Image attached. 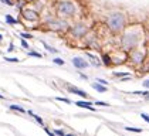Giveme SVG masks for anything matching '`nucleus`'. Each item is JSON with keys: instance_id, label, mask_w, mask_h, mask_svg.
I'll return each mask as SVG.
<instances>
[{"instance_id": "1", "label": "nucleus", "mask_w": 149, "mask_h": 136, "mask_svg": "<svg viewBox=\"0 0 149 136\" xmlns=\"http://www.w3.org/2000/svg\"><path fill=\"white\" fill-rule=\"evenodd\" d=\"M136 28L138 27H132V28L126 30L125 33L122 34V37H121V45H122L124 50L131 51V50H135L138 47L141 38H142V33L139 30H136Z\"/></svg>"}, {"instance_id": "2", "label": "nucleus", "mask_w": 149, "mask_h": 136, "mask_svg": "<svg viewBox=\"0 0 149 136\" xmlns=\"http://www.w3.org/2000/svg\"><path fill=\"white\" fill-rule=\"evenodd\" d=\"M107 26L109 27V30L112 33H121L125 27V17L122 13L116 11V13H112L108 20H107Z\"/></svg>"}, {"instance_id": "3", "label": "nucleus", "mask_w": 149, "mask_h": 136, "mask_svg": "<svg viewBox=\"0 0 149 136\" xmlns=\"http://www.w3.org/2000/svg\"><path fill=\"white\" fill-rule=\"evenodd\" d=\"M57 11L64 17H72L77 13V9H75L74 3H71V1H60L57 6Z\"/></svg>"}, {"instance_id": "4", "label": "nucleus", "mask_w": 149, "mask_h": 136, "mask_svg": "<svg viewBox=\"0 0 149 136\" xmlns=\"http://www.w3.org/2000/svg\"><path fill=\"white\" fill-rule=\"evenodd\" d=\"M129 58H131V61H132L135 65H139V64H142L143 60H145V53L141 51V50H132L131 54H129Z\"/></svg>"}, {"instance_id": "5", "label": "nucleus", "mask_w": 149, "mask_h": 136, "mask_svg": "<svg viewBox=\"0 0 149 136\" xmlns=\"http://www.w3.org/2000/svg\"><path fill=\"white\" fill-rule=\"evenodd\" d=\"M71 34H72L74 37H82V35L87 34V27H85L82 23H78V24L74 26V28L71 30Z\"/></svg>"}, {"instance_id": "6", "label": "nucleus", "mask_w": 149, "mask_h": 136, "mask_svg": "<svg viewBox=\"0 0 149 136\" xmlns=\"http://www.w3.org/2000/svg\"><path fill=\"white\" fill-rule=\"evenodd\" d=\"M50 27H51L53 30L63 31V30H65V28H67V23L64 22V20H54V22L50 23Z\"/></svg>"}, {"instance_id": "7", "label": "nucleus", "mask_w": 149, "mask_h": 136, "mask_svg": "<svg viewBox=\"0 0 149 136\" xmlns=\"http://www.w3.org/2000/svg\"><path fill=\"white\" fill-rule=\"evenodd\" d=\"M72 64H74V67L78 68V69H84V68L88 67V62L84 58H81V57H74L72 58Z\"/></svg>"}, {"instance_id": "8", "label": "nucleus", "mask_w": 149, "mask_h": 136, "mask_svg": "<svg viewBox=\"0 0 149 136\" xmlns=\"http://www.w3.org/2000/svg\"><path fill=\"white\" fill-rule=\"evenodd\" d=\"M22 14H23V17L26 19V20H33V22H36V20H38V14H37V13H36L34 10L26 9V10L22 11Z\"/></svg>"}, {"instance_id": "9", "label": "nucleus", "mask_w": 149, "mask_h": 136, "mask_svg": "<svg viewBox=\"0 0 149 136\" xmlns=\"http://www.w3.org/2000/svg\"><path fill=\"white\" fill-rule=\"evenodd\" d=\"M75 103H77V106H80V108H85V109H88V111H92V112L95 111V109H94V106H92V103H94V102H85V101L82 102V101H77Z\"/></svg>"}, {"instance_id": "10", "label": "nucleus", "mask_w": 149, "mask_h": 136, "mask_svg": "<svg viewBox=\"0 0 149 136\" xmlns=\"http://www.w3.org/2000/svg\"><path fill=\"white\" fill-rule=\"evenodd\" d=\"M71 94H75V95H80L82 98H88V95H87V92H84V91H81L80 88H77V87H70L68 88Z\"/></svg>"}, {"instance_id": "11", "label": "nucleus", "mask_w": 149, "mask_h": 136, "mask_svg": "<svg viewBox=\"0 0 149 136\" xmlns=\"http://www.w3.org/2000/svg\"><path fill=\"white\" fill-rule=\"evenodd\" d=\"M92 88H94L95 91H98V92H105V91H107L105 85H104V84H101V82H98V81L92 84Z\"/></svg>"}, {"instance_id": "12", "label": "nucleus", "mask_w": 149, "mask_h": 136, "mask_svg": "<svg viewBox=\"0 0 149 136\" xmlns=\"http://www.w3.org/2000/svg\"><path fill=\"white\" fill-rule=\"evenodd\" d=\"M102 62L105 64V65H111V64H112L111 56H108V54H104V56H102Z\"/></svg>"}, {"instance_id": "13", "label": "nucleus", "mask_w": 149, "mask_h": 136, "mask_svg": "<svg viewBox=\"0 0 149 136\" xmlns=\"http://www.w3.org/2000/svg\"><path fill=\"white\" fill-rule=\"evenodd\" d=\"M87 56L90 57V60L92 61V65H95V67H97V65H100V60H98L95 56H92V54H90V53H87Z\"/></svg>"}, {"instance_id": "14", "label": "nucleus", "mask_w": 149, "mask_h": 136, "mask_svg": "<svg viewBox=\"0 0 149 136\" xmlns=\"http://www.w3.org/2000/svg\"><path fill=\"white\" fill-rule=\"evenodd\" d=\"M27 113H29V115H31V116H33V118H34V119H36V121H37V122H38L40 125H43V124H44V122H43V119H41L40 116H37V115H36V113L33 112V111H29Z\"/></svg>"}, {"instance_id": "15", "label": "nucleus", "mask_w": 149, "mask_h": 136, "mask_svg": "<svg viewBox=\"0 0 149 136\" xmlns=\"http://www.w3.org/2000/svg\"><path fill=\"white\" fill-rule=\"evenodd\" d=\"M125 130H128V132H135V133H141L142 132V129H139V128H131V126H125Z\"/></svg>"}, {"instance_id": "16", "label": "nucleus", "mask_w": 149, "mask_h": 136, "mask_svg": "<svg viewBox=\"0 0 149 136\" xmlns=\"http://www.w3.org/2000/svg\"><path fill=\"white\" fill-rule=\"evenodd\" d=\"M10 109L12 111H17V112H26L22 106H19V105H10Z\"/></svg>"}, {"instance_id": "17", "label": "nucleus", "mask_w": 149, "mask_h": 136, "mask_svg": "<svg viewBox=\"0 0 149 136\" xmlns=\"http://www.w3.org/2000/svg\"><path fill=\"white\" fill-rule=\"evenodd\" d=\"M6 20L9 22V24H16V23H17V20H14L10 14H6Z\"/></svg>"}, {"instance_id": "18", "label": "nucleus", "mask_w": 149, "mask_h": 136, "mask_svg": "<svg viewBox=\"0 0 149 136\" xmlns=\"http://www.w3.org/2000/svg\"><path fill=\"white\" fill-rule=\"evenodd\" d=\"M29 57H36V58H41V54L40 53H36V51H31V53H29Z\"/></svg>"}, {"instance_id": "19", "label": "nucleus", "mask_w": 149, "mask_h": 136, "mask_svg": "<svg viewBox=\"0 0 149 136\" xmlns=\"http://www.w3.org/2000/svg\"><path fill=\"white\" fill-rule=\"evenodd\" d=\"M56 99H57V101H61V102H65V103H71V101H70L68 98H61V96H57Z\"/></svg>"}, {"instance_id": "20", "label": "nucleus", "mask_w": 149, "mask_h": 136, "mask_svg": "<svg viewBox=\"0 0 149 136\" xmlns=\"http://www.w3.org/2000/svg\"><path fill=\"white\" fill-rule=\"evenodd\" d=\"M114 75L115 77H121V78H122V77H126V75H129V74H128V72H114Z\"/></svg>"}, {"instance_id": "21", "label": "nucleus", "mask_w": 149, "mask_h": 136, "mask_svg": "<svg viewBox=\"0 0 149 136\" xmlns=\"http://www.w3.org/2000/svg\"><path fill=\"white\" fill-rule=\"evenodd\" d=\"M54 133H56V135H60V136H64V135H65V132H64L63 129H56V130H54Z\"/></svg>"}, {"instance_id": "22", "label": "nucleus", "mask_w": 149, "mask_h": 136, "mask_svg": "<svg viewBox=\"0 0 149 136\" xmlns=\"http://www.w3.org/2000/svg\"><path fill=\"white\" fill-rule=\"evenodd\" d=\"M94 103H97V105H101V106H109V103H108V102H102V101H95Z\"/></svg>"}, {"instance_id": "23", "label": "nucleus", "mask_w": 149, "mask_h": 136, "mask_svg": "<svg viewBox=\"0 0 149 136\" xmlns=\"http://www.w3.org/2000/svg\"><path fill=\"white\" fill-rule=\"evenodd\" d=\"M43 44H44V47H46L47 50H48V51H51V53H57V50H56V48H53V47H50V45H47L46 43H43Z\"/></svg>"}, {"instance_id": "24", "label": "nucleus", "mask_w": 149, "mask_h": 136, "mask_svg": "<svg viewBox=\"0 0 149 136\" xmlns=\"http://www.w3.org/2000/svg\"><path fill=\"white\" fill-rule=\"evenodd\" d=\"M54 62H56L57 65H64V60H60V58H56Z\"/></svg>"}, {"instance_id": "25", "label": "nucleus", "mask_w": 149, "mask_h": 136, "mask_svg": "<svg viewBox=\"0 0 149 136\" xmlns=\"http://www.w3.org/2000/svg\"><path fill=\"white\" fill-rule=\"evenodd\" d=\"M141 118L143 119V121H146L149 124V115H145V113H141Z\"/></svg>"}, {"instance_id": "26", "label": "nucleus", "mask_w": 149, "mask_h": 136, "mask_svg": "<svg viewBox=\"0 0 149 136\" xmlns=\"http://www.w3.org/2000/svg\"><path fill=\"white\" fill-rule=\"evenodd\" d=\"M4 60H6V61H10V62H19L17 58H7V57H4Z\"/></svg>"}, {"instance_id": "27", "label": "nucleus", "mask_w": 149, "mask_h": 136, "mask_svg": "<svg viewBox=\"0 0 149 136\" xmlns=\"http://www.w3.org/2000/svg\"><path fill=\"white\" fill-rule=\"evenodd\" d=\"M22 37H23V38H29V40H30L33 35H31V34H29V33H22Z\"/></svg>"}, {"instance_id": "28", "label": "nucleus", "mask_w": 149, "mask_h": 136, "mask_svg": "<svg viewBox=\"0 0 149 136\" xmlns=\"http://www.w3.org/2000/svg\"><path fill=\"white\" fill-rule=\"evenodd\" d=\"M1 3H4V4H9V6H13V1H10V0H0Z\"/></svg>"}, {"instance_id": "29", "label": "nucleus", "mask_w": 149, "mask_h": 136, "mask_svg": "<svg viewBox=\"0 0 149 136\" xmlns=\"http://www.w3.org/2000/svg\"><path fill=\"white\" fill-rule=\"evenodd\" d=\"M22 45H23L24 48H29V43H27L26 40H22Z\"/></svg>"}, {"instance_id": "30", "label": "nucleus", "mask_w": 149, "mask_h": 136, "mask_svg": "<svg viewBox=\"0 0 149 136\" xmlns=\"http://www.w3.org/2000/svg\"><path fill=\"white\" fill-rule=\"evenodd\" d=\"M142 85H143L145 88H148V90H149V79H146V81H143V84H142Z\"/></svg>"}, {"instance_id": "31", "label": "nucleus", "mask_w": 149, "mask_h": 136, "mask_svg": "<svg viewBox=\"0 0 149 136\" xmlns=\"http://www.w3.org/2000/svg\"><path fill=\"white\" fill-rule=\"evenodd\" d=\"M97 81H98V82H101V84H104V85H107V81L102 79V78H97Z\"/></svg>"}, {"instance_id": "32", "label": "nucleus", "mask_w": 149, "mask_h": 136, "mask_svg": "<svg viewBox=\"0 0 149 136\" xmlns=\"http://www.w3.org/2000/svg\"><path fill=\"white\" fill-rule=\"evenodd\" d=\"M46 132H47V133H48L50 136H53V135H54V132H53V130H50L48 128H46Z\"/></svg>"}, {"instance_id": "33", "label": "nucleus", "mask_w": 149, "mask_h": 136, "mask_svg": "<svg viewBox=\"0 0 149 136\" xmlns=\"http://www.w3.org/2000/svg\"><path fill=\"white\" fill-rule=\"evenodd\" d=\"M81 78H84V79H88V77H87L85 74H81Z\"/></svg>"}, {"instance_id": "34", "label": "nucleus", "mask_w": 149, "mask_h": 136, "mask_svg": "<svg viewBox=\"0 0 149 136\" xmlns=\"http://www.w3.org/2000/svg\"><path fill=\"white\" fill-rule=\"evenodd\" d=\"M1 40H3V35H1V34H0V41H1Z\"/></svg>"}, {"instance_id": "35", "label": "nucleus", "mask_w": 149, "mask_h": 136, "mask_svg": "<svg viewBox=\"0 0 149 136\" xmlns=\"http://www.w3.org/2000/svg\"><path fill=\"white\" fill-rule=\"evenodd\" d=\"M0 99H3V95H0Z\"/></svg>"}, {"instance_id": "36", "label": "nucleus", "mask_w": 149, "mask_h": 136, "mask_svg": "<svg viewBox=\"0 0 149 136\" xmlns=\"http://www.w3.org/2000/svg\"><path fill=\"white\" fill-rule=\"evenodd\" d=\"M27 1H33V0H27Z\"/></svg>"}]
</instances>
